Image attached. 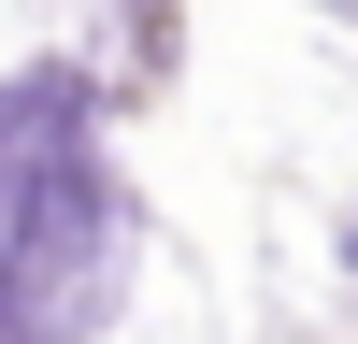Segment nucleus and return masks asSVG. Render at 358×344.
Masks as SVG:
<instances>
[{
	"instance_id": "obj_1",
	"label": "nucleus",
	"mask_w": 358,
	"mask_h": 344,
	"mask_svg": "<svg viewBox=\"0 0 358 344\" xmlns=\"http://www.w3.org/2000/svg\"><path fill=\"white\" fill-rule=\"evenodd\" d=\"M101 287H115V201H101V158H86V101L15 86L0 101V344L101 315Z\"/></svg>"
},
{
	"instance_id": "obj_2",
	"label": "nucleus",
	"mask_w": 358,
	"mask_h": 344,
	"mask_svg": "<svg viewBox=\"0 0 358 344\" xmlns=\"http://www.w3.org/2000/svg\"><path fill=\"white\" fill-rule=\"evenodd\" d=\"M344 244H358V229H344Z\"/></svg>"
}]
</instances>
